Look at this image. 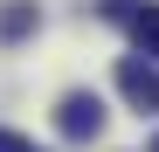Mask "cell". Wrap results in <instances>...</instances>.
Returning <instances> with one entry per match:
<instances>
[{"label": "cell", "mask_w": 159, "mask_h": 152, "mask_svg": "<svg viewBox=\"0 0 159 152\" xmlns=\"http://www.w3.org/2000/svg\"><path fill=\"white\" fill-rule=\"evenodd\" d=\"M56 124H62V138H97L104 132V97L97 90H69L56 104Z\"/></svg>", "instance_id": "obj_1"}, {"label": "cell", "mask_w": 159, "mask_h": 152, "mask_svg": "<svg viewBox=\"0 0 159 152\" xmlns=\"http://www.w3.org/2000/svg\"><path fill=\"white\" fill-rule=\"evenodd\" d=\"M118 90H125V104H131V111H159V62L125 56V62H118Z\"/></svg>", "instance_id": "obj_2"}, {"label": "cell", "mask_w": 159, "mask_h": 152, "mask_svg": "<svg viewBox=\"0 0 159 152\" xmlns=\"http://www.w3.org/2000/svg\"><path fill=\"white\" fill-rule=\"evenodd\" d=\"M125 28H131V48H139L145 62H159V0H139Z\"/></svg>", "instance_id": "obj_3"}, {"label": "cell", "mask_w": 159, "mask_h": 152, "mask_svg": "<svg viewBox=\"0 0 159 152\" xmlns=\"http://www.w3.org/2000/svg\"><path fill=\"white\" fill-rule=\"evenodd\" d=\"M35 0H7V7H0V42H21V35H35Z\"/></svg>", "instance_id": "obj_4"}, {"label": "cell", "mask_w": 159, "mask_h": 152, "mask_svg": "<svg viewBox=\"0 0 159 152\" xmlns=\"http://www.w3.org/2000/svg\"><path fill=\"white\" fill-rule=\"evenodd\" d=\"M0 152H35V145L21 138V132H0Z\"/></svg>", "instance_id": "obj_5"}, {"label": "cell", "mask_w": 159, "mask_h": 152, "mask_svg": "<svg viewBox=\"0 0 159 152\" xmlns=\"http://www.w3.org/2000/svg\"><path fill=\"white\" fill-rule=\"evenodd\" d=\"M152 152H159V138H152Z\"/></svg>", "instance_id": "obj_6"}]
</instances>
